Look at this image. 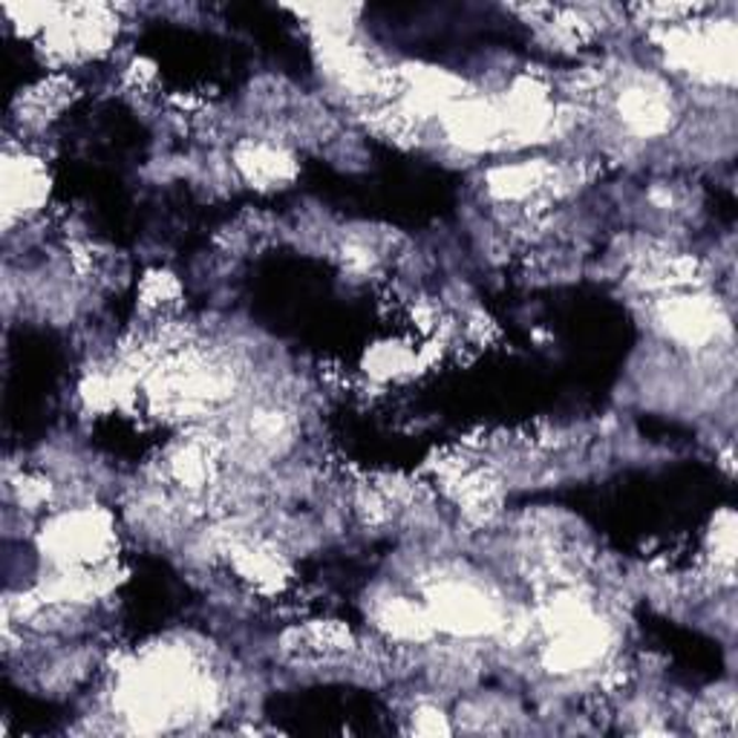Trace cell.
I'll use <instances>...</instances> for the list:
<instances>
[{"label": "cell", "instance_id": "3", "mask_svg": "<svg viewBox=\"0 0 738 738\" xmlns=\"http://www.w3.org/2000/svg\"><path fill=\"white\" fill-rule=\"evenodd\" d=\"M432 620L453 632H485L496 627V609L470 586H441L430 600Z\"/></svg>", "mask_w": 738, "mask_h": 738}, {"label": "cell", "instance_id": "8", "mask_svg": "<svg viewBox=\"0 0 738 738\" xmlns=\"http://www.w3.org/2000/svg\"><path fill=\"white\" fill-rule=\"evenodd\" d=\"M545 182L543 164H514V168H500L491 173V191L502 200H516V196H528Z\"/></svg>", "mask_w": 738, "mask_h": 738}, {"label": "cell", "instance_id": "9", "mask_svg": "<svg viewBox=\"0 0 738 738\" xmlns=\"http://www.w3.org/2000/svg\"><path fill=\"white\" fill-rule=\"evenodd\" d=\"M237 554V568L239 575L246 580L257 582V586H266V589H275L284 582V563L277 557H271L269 552H257V548H239Z\"/></svg>", "mask_w": 738, "mask_h": 738}, {"label": "cell", "instance_id": "1", "mask_svg": "<svg viewBox=\"0 0 738 738\" xmlns=\"http://www.w3.org/2000/svg\"><path fill=\"white\" fill-rule=\"evenodd\" d=\"M666 53L689 73L707 75L716 82H732L736 75V30L718 23L716 30H675L666 38Z\"/></svg>", "mask_w": 738, "mask_h": 738}, {"label": "cell", "instance_id": "5", "mask_svg": "<svg viewBox=\"0 0 738 738\" xmlns=\"http://www.w3.org/2000/svg\"><path fill=\"white\" fill-rule=\"evenodd\" d=\"M620 113L632 130L641 136L664 133L672 121V107L661 90H649V87H632L620 98Z\"/></svg>", "mask_w": 738, "mask_h": 738}, {"label": "cell", "instance_id": "4", "mask_svg": "<svg viewBox=\"0 0 738 738\" xmlns=\"http://www.w3.org/2000/svg\"><path fill=\"white\" fill-rule=\"evenodd\" d=\"M55 543L67 557L93 559L110 543V528L101 514H75L55 528Z\"/></svg>", "mask_w": 738, "mask_h": 738}, {"label": "cell", "instance_id": "7", "mask_svg": "<svg viewBox=\"0 0 738 738\" xmlns=\"http://www.w3.org/2000/svg\"><path fill=\"white\" fill-rule=\"evenodd\" d=\"M381 623L389 634L396 638H407V641H421L430 634L432 618H427L421 609H416L407 600H389L384 609H381Z\"/></svg>", "mask_w": 738, "mask_h": 738}, {"label": "cell", "instance_id": "13", "mask_svg": "<svg viewBox=\"0 0 738 738\" xmlns=\"http://www.w3.org/2000/svg\"><path fill=\"white\" fill-rule=\"evenodd\" d=\"M418 732H427V736H436V732H448V724L441 718V713H432V709H425V713H418Z\"/></svg>", "mask_w": 738, "mask_h": 738}, {"label": "cell", "instance_id": "6", "mask_svg": "<svg viewBox=\"0 0 738 738\" xmlns=\"http://www.w3.org/2000/svg\"><path fill=\"white\" fill-rule=\"evenodd\" d=\"M237 164L239 171L246 173L248 180L257 182V185H280L295 173V164L286 157L280 148H271V145H243L237 150Z\"/></svg>", "mask_w": 738, "mask_h": 738}, {"label": "cell", "instance_id": "12", "mask_svg": "<svg viewBox=\"0 0 738 738\" xmlns=\"http://www.w3.org/2000/svg\"><path fill=\"white\" fill-rule=\"evenodd\" d=\"M732 554H736V520L732 514H724L721 523H716V557L730 568Z\"/></svg>", "mask_w": 738, "mask_h": 738}, {"label": "cell", "instance_id": "2", "mask_svg": "<svg viewBox=\"0 0 738 738\" xmlns=\"http://www.w3.org/2000/svg\"><path fill=\"white\" fill-rule=\"evenodd\" d=\"M661 323L666 335L686 346H702L718 338L724 327V314L718 303L702 295H686V298H672L661 307Z\"/></svg>", "mask_w": 738, "mask_h": 738}, {"label": "cell", "instance_id": "10", "mask_svg": "<svg viewBox=\"0 0 738 738\" xmlns=\"http://www.w3.org/2000/svg\"><path fill=\"white\" fill-rule=\"evenodd\" d=\"M180 295V286L171 275H150L142 284V298L148 307H164Z\"/></svg>", "mask_w": 738, "mask_h": 738}, {"label": "cell", "instance_id": "11", "mask_svg": "<svg viewBox=\"0 0 738 738\" xmlns=\"http://www.w3.org/2000/svg\"><path fill=\"white\" fill-rule=\"evenodd\" d=\"M370 364H373V373L378 375H398L404 370H410L413 359L410 352H404L402 346H381Z\"/></svg>", "mask_w": 738, "mask_h": 738}]
</instances>
